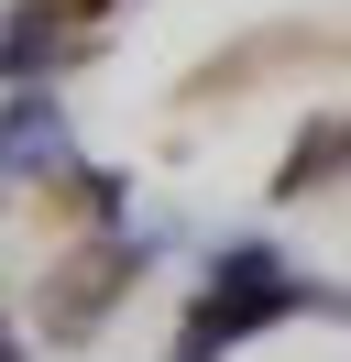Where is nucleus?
I'll return each mask as SVG.
<instances>
[{"mask_svg":"<svg viewBox=\"0 0 351 362\" xmlns=\"http://www.w3.org/2000/svg\"><path fill=\"white\" fill-rule=\"evenodd\" d=\"M285 308H307V286H297L263 242H231V252L209 264V296H197V318H187V340H176V362H219L231 340L275 329Z\"/></svg>","mask_w":351,"mask_h":362,"instance_id":"f257e3e1","label":"nucleus"},{"mask_svg":"<svg viewBox=\"0 0 351 362\" xmlns=\"http://www.w3.org/2000/svg\"><path fill=\"white\" fill-rule=\"evenodd\" d=\"M55 165H66L55 99H44V88H11V176H55Z\"/></svg>","mask_w":351,"mask_h":362,"instance_id":"f03ea898","label":"nucleus"},{"mask_svg":"<svg viewBox=\"0 0 351 362\" xmlns=\"http://www.w3.org/2000/svg\"><path fill=\"white\" fill-rule=\"evenodd\" d=\"M318 165H340V132H307L297 165H285V187H318Z\"/></svg>","mask_w":351,"mask_h":362,"instance_id":"7ed1b4c3","label":"nucleus"}]
</instances>
